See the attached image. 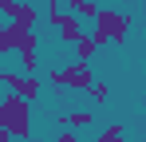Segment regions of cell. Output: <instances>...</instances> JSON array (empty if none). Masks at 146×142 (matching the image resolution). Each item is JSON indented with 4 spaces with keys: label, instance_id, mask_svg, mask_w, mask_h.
I'll return each mask as SVG.
<instances>
[{
    "label": "cell",
    "instance_id": "obj_1",
    "mask_svg": "<svg viewBox=\"0 0 146 142\" xmlns=\"http://www.w3.org/2000/svg\"><path fill=\"white\" fill-rule=\"evenodd\" d=\"M0 126H4L12 138L28 142L32 138V103L20 99L16 91H8L4 99H0Z\"/></svg>",
    "mask_w": 146,
    "mask_h": 142
},
{
    "label": "cell",
    "instance_id": "obj_2",
    "mask_svg": "<svg viewBox=\"0 0 146 142\" xmlns=\"http://www.w3.org/2000/svg\"><path fill=\"white\" fill-rule=\"evenodd\" d=\"M130 12H115V8H99L95 12V28L87 32L91 40H95L99 47H107V44H126V32H130Z\"/></svg>",
    "mask_w": 146,
    "mask_h": 142
},
{
    "label": "cell",
    "instance_id": "obj_3",
    "mask_svg": "<svg viewBox=\"0 0 146 142\" xmlns=\"http://www.w3.org/2000/svg\"><path fill=\"white\" fill-rule=\"evenodd\" d=\"M48 83L55 87V91H79V95H83L91 83H95V67L75 59L71 67H51L48 71Z\"/></svg>",
    "mask_w": 146,
    "mask_h": 142
},
{
    "label": "cell",
    "instance_id": "obj_4",
    "mask_svg": "<svg viewBox=\"0 0 146 142\" xmlns=\"http://www.w3.org/2000/svg\"><path fill=\"white\" fill-rule=\"evenodd\" d=\"M48 28H51V32H55V36H59L67 47H71L75 40L83 36V20H79V16H71L67 8H59V12H48Z\"/></svg>",
    "mask_w": 146,
    "mask_h": 142
},
{
    "label": "cell",
    "instance_id": "obj_5",
    "mask_svg": "<svg viewBox=\"0 0 146 142\" xmlns=\"http://www.w3.org/2000/svg\"><path fill=\"white\" fill-rule=\"evenodd\" d=\"M4 40H8V51H40V36H36V28H20L16 20L4 24Z\"/></svg>",
    "mask_w": 146,
    "mask_h": 142
},
{
    "label": "cell",
    "instance_id": "obj_6",
    "mask_svg": "<svg viewBox=\"0 0 146 142\" xmlns=\"http://www.w3.org/2000/svg\"><path fill=\"white\" fill-rule=\"evenodd\" d=\"M59 126H67V130H87V126H95V111H63V115H55Z\"/></svg>",
    "mask_w": 146,
    "mask_h": 142
},
{
    "label": "cell",
    "instance_id": "obj_7",
    "mask_svg": "<svg viewBox=\"0 0 146 142\" xmlns=\"http://www.w3.org/2000/svg\"><path fill=\"white\" fill-rule=\"evenodd\" d=\"M16 95L20 99H28V103H36L40 95H44V79L32 71V75H20V87H16Z\"/></svg>",
    "mask_w": 146,
    "mask_h": 142
},
{
    "label": "cell",
    "instance_id": "obj_8",
    "mask_svg": "<svg viewBox=\"0 0 146 142\" xmlns=\"http://www.w3.org/2000/svg\"><path fill=\"white\" fill-rule=\"evenodd\" d=\"M12 20L20 24V28H36V24H40V8H36V4H28V0H20V8H16V16H12Z\"/></svg>",
    "mask_w": 146,
    "mask_h": 142
},
{
    "label": "cell",
    "instance_id": "obj_9",
    "mask_svg": "<svg viewBox=\"0 0 146 142\" xmlns=\"http://www.w3.org/2000/svg\"><path fill=\"white\" fill-rule=\"evenodd\" d=\"M67 12H71V16H79V20H95L99 0H67Z\"/></svg>",
    "mask_w": 146,
    "mask_h": 142
},
{
    "label": "cell",
    "instance_id": "obj_10",
    "mask_svg": "<svg viewBox=\"0 0 146 142\" xmlns=\"http://www.w3.org/2000/svg\"><path fill=\"white\" fill-rule=\"evenodd\" d=\"M71 51H75V59H79V63H91V55L99 51V44L91 40V36H79V40L71 44Z\"/></svg>",
    "mask_w": 146,
    "mask_h": 142
},
{
    "label": "cell",
    "instance_id": "obj_11",
    "mask_svg": "<svg viewBox=\"0 0 146 142\" xmlns=\"http://www.w3.org/2000/svg\"><path fill=\"white\" fill-rule=\"evenodd\" d=\"M95 142H126V134H122L119 122H111V126H103V130L95 134Z\"/></svg>",
    "mask_w": 146,
    "mask_h": 142
},
{
    "label": "cell",
    "instance_id": "obj_12",
    "mask_svg": "<svg viewBox=\"0 0 146 142\" xmlns=\"http://www.w3.org/2000/svg\"><path fill=\"white\" fill-rule=\"evenodd\" d=\"M87 95H91V103H95V107H103V103H107V95H111V87H107V83H91V87H87Z\"/></svg>",
    "mask_w": 146,
    "mask_h": 142
},
{
    "label": "cell",
    "instance_id": "obj_13",
    "mask_svg": "<svg viewBox=\"0 0 146 142\" xmlns=\"http://www.w3.org/2000/svg\"><path fill=\"white\" fill-rule=\"evenodd\" d=\"M20 71H24V75L40 71V55H36V51H24V55H20Z\"/></svg>",
    "mask_w": 146,
    "mask_h": 142
},
{
    "label": "cell",
    "instance_id": "obj_14",
    "mask_svg": "<svg viewBox=\"0 0 146 142\" xmlns=\"http://www.w3.org/2000/svg\"><path fill=\"white\" fill-rule=\"evenodd\" d=\"M20 75H24V71H0V83H4V87H8V91H16V87H20Z\"/></svg>",
    "mask_w": 146,
    "mask_h": 142
},
{
    "label": "cell",
    "instance_id": "obj_15",
    "mask_svg": "<svg viewBox=\"0 0 146 142\" xmlns=\"http://www.w3.org/2000/svg\"><path fill=\"white\" fill-rule=\"evenodd\" d=\"M16 8H20V0H0V16H8V20H12V16H16Z\"/></svg>",
    "mask_w": 146,
    "mask_h": 142
},
{
    "label": "cell",
    "instance_id": "obj_16",
    "mask_svg": "<svg viewBox=\"0 0 146 142\" xmlns=\"http://www.w3.org/2000/svg\"><path fill=\"white\" fill-rule=\"evenodd\" d=\"M51 142H79V130H67V126H63V130H59Z\"/></svg>",
    "mask_w": 146,
    "mask_h": 142
},
{
    "label": "cell",
    "instance_id": "obj_17",
    "mask_svg": "<svg viewBox=\"0 0 146 142\" xmlns=\"http://www.w3.org/2000/svg\"><path fill=\"white\" fill-rule=\"evenodd\" d=\"M8 55V40H4V24H0V59Z\"/></svg>",
    "mask_w": 146,
    "mask_h": 142
},
{
    "label": "cell",
    "instance_id": "obj_18",
    "mask_svg": "<svg viewBox=\"0 0 146 142\" xmlns=\"http://www.w3.org/2000/svg\"><path fill=\"white\" fill-rule=\"evenodd\" d=\"M44 4H48V12H59L63 8V0H44Z\"/></svg>",
    "mask_w": 146,
    "mask_h": 142
},
{
    "label": "cell",
    "instance_id": "obj_19",
    "mask_svg": "<svg viewBox=\"0 0 146 142\" xmlns=\"http://www.w3.org/2000/svg\"><path fill=\"white\" fill-rule=\"evenodd\" d=\"M0 142H16V138H12V134H8V130H4V126H0Z\"/></svg>",
    "mask_w": 146,
    "mask_h": 142
},
{
    "label": "cell",
    "instance_id": "obj_20",
    "mask_svg": "<svg viewBox=\"0 0 146 142\" xmlns=\"http://www.w3.org/2000/svg\"><path fill=\"white\" fill-rule=\"evenodd\" d=\"M126 4H138V0H126Z\"/></svg>",
    "mask_w": 146,
    "mask_h": 142
}]
</instances>
